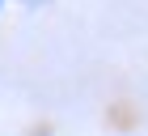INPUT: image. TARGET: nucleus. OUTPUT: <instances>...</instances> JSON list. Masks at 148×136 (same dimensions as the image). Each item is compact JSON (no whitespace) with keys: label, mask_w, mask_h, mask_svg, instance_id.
<instances>
[]
</instances>
